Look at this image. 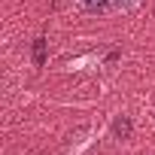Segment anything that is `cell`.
<instances>
[{
	"label": "cell",
	"mask_w": 155,
	"mask_h": 155,
	"mask_svg": "<svg viewBox=\"0 0 155 155\" xmlns=\"http://www.w3.org/2000/svg\"><path fill=\"white\" fill-rule=\"evenodd\" d=\"M116 134L128 137V134H131V122H128V119H116Z\"/></svg>",
	"instance_id": "cell-2"
},
{
	"label": "cell",
	"mask_w": 155,
	"mask_h": 155,
	"mask_svg": "<svg viewBox=\"0 0 155 155\" xmlns=\"http://www.w3.org/2000/svg\"><path fill=\"white\" fill-rule=\"evenodd\" d=\"M79 6L91 15H107L116 9V0H79Z\"/></svg>",
	"instance_id": "cell-1"
},
{
	"label": "cell",
	"mask_w": 155,
	"mask_h": 155,
	"mask_svg": "<svg viewBox=\"0 0 155 155\" xmlns=\"http://www.w3.org/2000/svg\"><path fill=\"white\" fill-rule=\"evenodd\" d=\"M140 0H116V9H134Z\"/></svg>",
	"instance_id": "cell-3"
},
{
	"label": "cell",
	"mask_w": 155,
	"mask_h": 155,
	"mask_svg": "<svg viewBox=\"0 0 155 155\" xmlns=\"http://www.w3.org/2000/svg\"><path fill=\"white\" fill-rule=\"evenodd\" d=\"M34 61L43 64V40H37V49H34Z\"/></svg>",
	"instance_id": "cell-4"
}]
</instances>
